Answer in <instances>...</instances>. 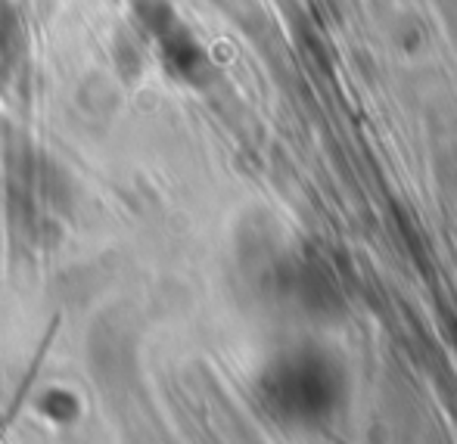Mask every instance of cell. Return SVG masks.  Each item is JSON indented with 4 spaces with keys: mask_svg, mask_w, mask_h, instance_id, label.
Listing matches in <instances>:
<instances>
[{
    "mask_svg": "<svg viewBox=\"0 0 457 444\" xmlns=\"http://www.w3.org/2000/svg\"><path fill=\"white\" fill-rule=\"evenodd\" d=\"M0 41H4V31H0Z\"/></svg>",
    "mask_w": 457,
    "mask_h": 444,
    "instance_id": "cell-1",
    "label": "cell"
}]
</instances>
